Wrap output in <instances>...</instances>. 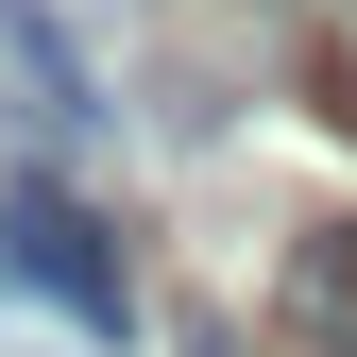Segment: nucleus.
I'll use <instances>...</instances> for the list:
<instances>
[{
    "label": "nucleus",
    "mask_w": 357,
    "mask_h": 357,
    "mask_svg": "<svg viewBox=\"0 0 357 357\" xmlns=\"http://www.w3.org/2000/svg\"><path fill=\"white\" fill-rule=\"evenodd\" d=\"M273 340H289V357H357V221H306V238H289Z\"/></svg>",
    "instance_id": "obj_2"
},
{
    "label": "nucleus",
    "mask_w": 357,
    "mask_h": 357,
    "mask_svg": "<svg viewBox=\"0 0 357 357\" xmlns=\"http://www.w3.org/2000/svg\"><path fill=\"white\" fill-rule=\"evenodd\" d=\"M0 273H17L34 306H68L85 340H119V324H137V273H119V238L52 188V170H17V188H0Z\"/></svg>",
    "instance_id": "obj_1"
},
{
    "label": "nucleus",
    "mask_w": 357,
    "mask_h": 357,
    "mask_svg": "<svg viewBox=\"0 0 357 357\" xmlns=\"http://www.w3.org/2000/svg\"><path fill=\"white\" fill-rule=\"evenodd\" d=\"M0 68H17V119H34V153H68L85 119H102V102H85V68H68V34L34 17V0H0Z\"/></svg>",
    "instance_id": "obj_3"
},
{
    "label": "nucleus",
    "mask_w": 357,
    "mask_h": 357,
    "mask_svg": "<svg viewBox=\"0 0 357 357\" xmlns=\"http://www.w3.org/2000/svg\"><path fill=\"white\" fill-rule=\"evenodd\" d=\"M188 357H221V340H188Z\"/></svg>",
    "instance_id": "obj_4"
}]
</instances>
